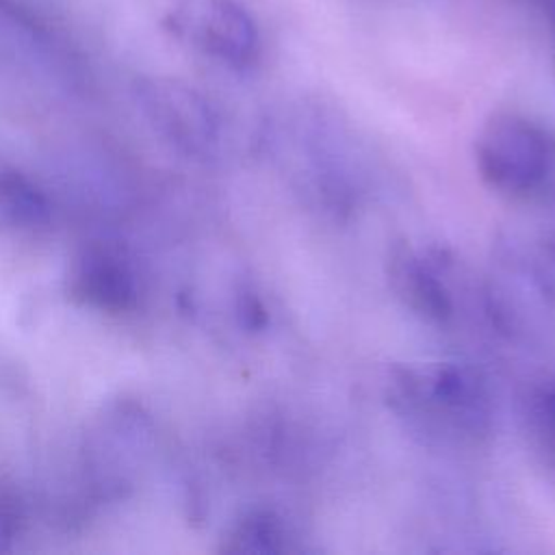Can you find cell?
<instances>
[{
    "label": "cell",
    "instance_id": "1",
    "mask_svg": "<svg viewBox=\"0 0 555 555\" xmlns=\"http://www.w3.org/2000/svg\"><path fill=\"white\" fill-rule=\"evenodd\" d=\"M386 397L412 429L440 442H477L490 431V397L468 366L442 362L392 369Z\"/></svg>",
    "mask_w": 555,
    "mask_h": 555
},
{
    "label": "cell",
    "instance_id": "2",
    "mask_svg": "<svg viewBox=\"0 0 555 555\" xmlns=\"http://www.w3.org/2000/svg\"><path fill=\"white\" fill-rule=\"evenodd\" d=\"M154 440L150 414L130 399L106 403L82 440V481L98 503L126 499L147 464Z\"/></svg>",
    "mask_w": 555,
    "mask_h": 555
},
{
    "label": "cell",
    "instance_id": "3",
    "mask_svg": "<svg viewBox=\"0 0 555 555\" xmlns=\"http://www.w3.org/2000/svg\"><path fill=\"white\" fill-rule=\"evenodd\" d=\"M475 163L492 191L522 199L544 189L555 167V137L520 113H494L477 132Z\"/></svg>",
    "mask_w": 555,
    "mask_h": 555
},
{
    "label": "cell",
    "instance_id": "4",
    "mask_svg": "<svg viewBox=\"0 0 555 555\" xmlns=\"http://www.w3.org/2000/svg\"><path fill=\"white\" fill-rule=\"evenodd\" d=\"M137 100L154 130L176 150L186 156L212 154L219 124L210 104L195 89L176 80L150 78L137 87Z\"/></svg>",
    "mask_w": 555,
    "mask_h": 555
},
{
    "label": "cell",
    "instance_id": "5",
    "mask_svg": "<svg viewBox=\"0 0 555 555\" xmlns=\"http://www.w3.org/2000/svg\"><path fill=\"white\" fill-rule=\"evenodd\" d=\"M522 202L529 210L512 223L503 243L507 260L540 293L555 295V195L540 189Z\"/></svg>",
    "mask_w": 555,
    "mask_h": 555
},
{
    "label": "cell",
    "instance_id": "6",
    "mask_svg": "<svg viewBox=\"0 0 555 555\" xmlns=\"http://www.w3.org/2000/svg\"><path fill=\"white\" fill-rule=\"evenodd\" d=\"M191 33L204 52L232 67L251 65L260 52L258 26L236 0H202Z\"/></svg>",
    "mask_w": 555,
    "mask_h": 555
},
{
    "label": "cell",
    "instance_id": "7",
    "mask_svg": "<svg viewBox=\"0 0 555 555\" xmlns=\"http://www.w3.org/2000/svg\"><path fill=\"white\" fill-rule=\"evenodd\" d=\"M386 275L397 299L414 314L447 323L453 319L455 301L438 271L408 243H392L386 258Z\"/></svg>",
    "mask_w": 555,
    "mask_h": 555
},
{
    "label": "cell",
    "instance_id": "8",
    "mask_svg": "<svg viewBox=\"0 0 555 555\" xmlns=\"http://www.w3.org/2000/svg\"><path fill=\"white\" fill-rule=\"evenodd\" d=\"M69 286L82 304L102 312L132 310L139 299L134 271L108 247H87L74 262Z\"/></svg>",
    "mask_w": 555,
    "mask_h": 555
},
{
    "label": "cell",
    "instance_id": "9",
    "mask_svg": "<svg viewBox=\"0 0 555 555\" xmlns=\"http://www.w3.org/2000/svg\"><path fill=\"white\" fill-rule=\"evenodd\" d=\"M219 551L228 555H284L297 553L299 546L293 531L278 514L256 509L228 529Z\"/></svg>",
    "mask_w": 555,
    "mask_h": 555
},
{
    "label": "cell",
    "instance_id": "10",
    "mask_svg": "<svg viewBox=\"0 0 555 555\" xmlns=\"http://www.w3.org/2000/svg\"><path fill=\"white\" fill-rule=\"evenodd\" d=\"M0 215L13 225H43L50 219V202L22 171L0 169Z\"/></svg>",
    "mask_w": 555,
    "mask_h": 555
},
{
    "label": "cell",
    "instance_id": "11",
    "mask_svg": "<svg viewBox=\"0 0 555 555\" xmlns=\"http://www.w3.org/2000/svg\"><path fill=\"white\" fill-rule=\"evenodd\" d=\"M22 529L24 507L20 503V496L11 488L0 486V553L13 548Z\"/></svg>",
    "mask_w": 555,
    "mask_h": 555
},
{
    "label": "cell",
    "instance_id": "12",
    "mask_svg": "<svg viewBox=\"0 0 555 555\" xmlns=\"http://www.w3.org/2000/svg\"><path fill=\"white\" fill-rule=\"evenodd\" d=\"M238 317L247 327H260L267 321L264 308L262 304L251 295V293H243L238 299Z\"/></svg>",
    "mask_w": 555,
    "mask_h": 555
},
{
    "label": "cell",
    "instance_id": "13",
    "mask_svg": "<svg viewBox=\"0 0 555 555\" xmlns=\"http://www.w3.org/2000/svg\"><path fill=\"white\" fill-rule=\"evenodd\" d=\"M540 421H542V427H544V434L548 438V442L553 444L555 449V388L546 390L540 399Z\"/></svg>",
    "mask_w": 555,
    "mask_h": 555
},
{
    "label": "cell",
    "instance_id": "14",
    "mask_svg": "<svg viewBox=\"0 0 555 555\" xmlns=\"http://www.w3.org/2000/svg\"><path fill=\"white\" fill-rule=\"evenodd\" d=\"M520 4H527V7H533V9H540L542 13H546L548 17L555 15V0H516Z\"/></svg>",
    "mask_w": 555,
    "mask_h": 555
},
{
    "label": "cell",
    "instance_id": "15",
    "mask_svg": "<svg viewBox=\"0 0 555 555\" xmlns=\"http://www.w3.org/2000/svg\"><path fill=\"white\" fill-rule=\"evenodd\" d=\"M548 20H551V24H553V39H555V15H551Z\"/></svg>",
    "mask_w": 555,
    "mask_h": 555
}]
</instances>
